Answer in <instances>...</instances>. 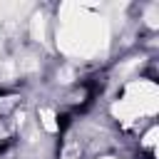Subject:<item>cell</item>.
<instances>
[{
  "label": "cell",
  "mask_w": 159,
  "mask_h": 159,
  "mask_svg": "<svg viewBox=\"0 0 159 159\" xmlns=\"http://www.w3.org/2000/svg\"><path fill=\"white\" fill-rule=\"evenodd\" d=\"M2 94H5V89H0V97H2Z\"/></svg>",
  "instance_id": "obj_2"
},
{
  "label": "cell",
  "mask_w": 159,
  "mask_h": 159,
  "mask_svg": "<svg viewBox=\"0 0 159 159\" xmlns=\"http://www.w3.org/2000/svg\"><path fill=\"white\" fill-rule=\"evenodd\" d=\"M70 122H72L70 114H60V117H57V127H60V132H65V129L70 127Z\"/></svg>",
  "instance_id": "obj_1"
}]
</instances>
